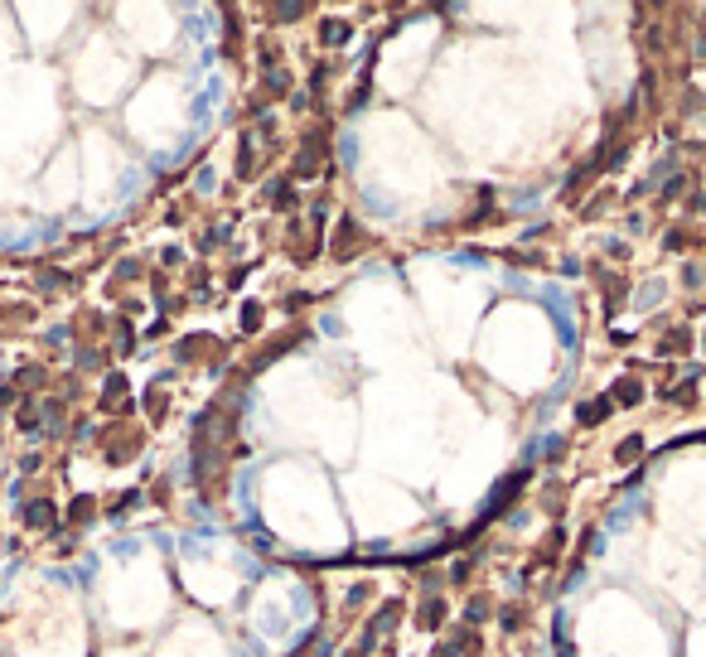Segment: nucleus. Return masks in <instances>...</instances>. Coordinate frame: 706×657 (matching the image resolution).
I'll list each match as a JSON object with an SVG mask.
<instances>
[{
    "label": "nucleus",
    "instance_id": "nucleus-1",
    "mask_svg": "<svg viewBox=\"0 0 706 657\" xmlns=\"http://www.w3.org/2000/svg\"><path fill=\"white\" fill-rule=\"evenodd\" d=\"M605 416H610V397H595V401H586V407H580V421H586V426L605 421Z\"/></svg>",
    "mask_w": 706,
    "mask_h": 657
},
{
    "label": "nucleus",
    "instance_id": "nucleus-2",
    "mask_svg": "<svg viewBox=\"0 0 706 657\" xmlns=\"http://www.w3.org/2000/svg\"><path fill=\"white\" fill-rule=\"evenodd\" d=\"M619 401H639V382H625V387H619Z\"/></svg>",
    "mask_w": 706,
    "mask_h": 657
}]
</instances>
